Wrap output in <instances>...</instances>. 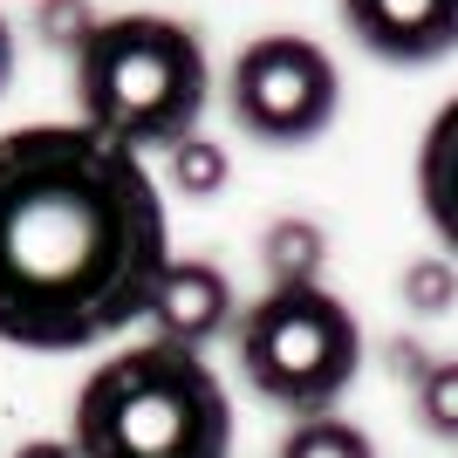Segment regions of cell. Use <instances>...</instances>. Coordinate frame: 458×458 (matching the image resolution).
Here are the masks:
<instances>
[{
  "label": "cell",
  "mask_w": 458,
  "mask_h": 458,
  "mask_svg": "<svg viewBox=\"0 0 458 458\" xmlns=\"http://www.w3.org/2000/svg\"><path fill=\"white\" fill-rule=\"evenodd\" d=\"M172 233L144 157L89 123L0 137V343L62 356L151 315Z\"/></svg>",
  "instance_id": "obj_1"
},
{
  "label": "cell",
  "mask_w": 458,
  "mask_h": 458,
  "mask_svg": "<svg viewBox=\"0 0 458 458\" xmlns=\"http://www.w3.org/2000/svg\"><path fill=\"white\" fill-rule=\"evenodd\" d=\"M76 458H226L233 403L199 349L144 343L82 383L69 411Z\"/></svg>",
  "instance_id": "obj_2"
},
{
  "label": "cell",
  "mask_w": 458,
  "mask_h": 458,
  "mask_svg": "<svg viewBox=\"0 0 458 458\" xmlns=\"http://www.w3.org/2000/svg\"><path fill=\"white\" fill-rule=\"evenodd\" d=\"M206 48L172 14H116L96 21L76 48V110L123 151H172L199 137L206 116Z\"/></svg>",
  "instance_id": "obj_3"
},
{
  "label": "cell",
  "mask_w": 458,
  "mask_h": 458,
  "mask_svg": "<svg viewBox=\"0 0 458 458\" xmlns=\"http://www.w3.org/2000/svg\"><path fill=\"white\" fill-rule=\"evenodd\" d=\"M363 369V328L322 281L267 287L240 315V377L253 397L281 403L294 418H322L343 403V390Z\"/></svg>",
  "instance_id": "obj_4"
},
{
  "label": "cell",
  "mask_w": 458,
  "mask_h": 458,
  "mask_svg": "<svg viewBox=\"0 0 458 458\" xmlns=\"http://www.w3.org/2000/svg\"><path fill=\"white\" fill-rule=\"evenodd\" d=\"M335 103H343V76L328 62L322 41L308 35H260L240 48L226 82V110L233 123L253 137V144H274V151H301L335 123Z\"/></svg>",
  "instance_id": "obj_5"
},
{
  "label": "cell",
  "mask_w": 458,
  "mask_h": 458,
  "mask_svg": "<svg viewBox=\"0 0 458 458\" xmlns=\"http://www.w3.org/2000/svg\"><path fill=\"white\" fill-rule=\"evenodd\" d=\"M343 28L390 69H424L458 48V0H335Z\"/></svg>",
  "instance_id": "obj_6"
},
{
  "label": "cell",
  "mask_w": 458,
  "mask_h": 458,
  "mask_svg": "<svg viewBox=\"0 0 458 458\" xmlns=\"http://www.w3.org/2000/svg\"><path fill=\"white\" fill-rule=\"evenodd\" d=\"M151 322H157V343L206 349L212 335L233 328V281L212 260H172L151 294Z\"/></svg>",
  "instance_id": "obj_7"
},
{
  "label": "cell",
  "mask_w": 458,
  "mask_h": 458,
  "mask_svg": "<svg viewBox=\"0 0 458 458\" xmlns=\"http://www.w3.org/2000/svg\"><path fill=\"white\" fill-rule=\"evenodd\" d=\"M418 206L431 233L458 253V96L431 116V131L418 144Z\"/></svg>",
  "instance_id": "obj_8"
},
{
  "label": "cell",
  "mask_w": 458,
  "mask_h": 458,
  "mask_svg": "<svg viewBox=\"0 0 458 458\" xmlns=\"http://www.w3.org/2000/svg\"><path fill=\"white\" fill-rule=\"evenodd\" d=\"M260 260H267L274 287H301V281H322L328 240H322L315 219H274L267 240H260Z\"/></svg>",
  "instance_id": "obj_9"
},
{
  "label": "cell",
  "mask_w": 458,
  "mask_h": 458,
  "mask_svg": "<svg viewBox=\"0 0 458 458\" xmlns=\"http://www.w3.org/2000/svg\"><path fill=\"white\" fill-rule=\"evenodd\" d=\"M274 458H377V445H369L363 424L322 411V418H294V431L281 438Z\"/></svg>",
  "instance_id": "obj_10"
},
{
  "label": "cell",
  "mask_w": 458,
  "mask_h": 458,
  "mask_svg": "<svg viewBox=\"0 0 458 458\" xmlns=\"http://www.w3.org/2000/svg\"><path fill=\"white\" fill-rule=\"evenodd\" d=\"M418 424L431 438L458 445V363H431L418 383Z\"/></svg>",
  "instance_id": "obj_11"
},
{
  "label": "cell",
  "mask_w": 458,
  "mask_h": 458,
  "mask_svg": "<svg viewBox=\"0 0 458 458\" xmlns=\"http://www.w3.org/2000/svg\"><path fill=\"white\" fill-rule=\"evenodd\" d=\"M172 185L185 191V199H212V191L226 185V151H219V144H206V137L172 144Z\"/></svg>",
  "instance_id": "obj_12"
},
{
  "label": "cell",
  "mask_w": 458,
  "mask_h": 458,
  "mask_svg": "<svg viewBox=\"0 0 458 458\" xmlns=\"http://www.w3.org/2000/svg\"><path fill=\"white\" fill-rule=\"evenodd\" d=\"M452 294H458L452 260H411V267H403V308H418V315H445Z\"/></svg>",
  "instance_id": "obj_13"
},
{
  "label": "cell",
  "mask_w": 458,
  "mask_h": 458,
  "mask_svg": "<svg viewBox=\"0 0 458 458\" xmlns=\"http://www.w3.org/2000/svg\"><path fill=\"white\" fill-rule=\"evenodd\" d=\"M89 0H41V35L55 41V48H69L76 55L82 41H89Z\"/></svg>",
  "instance_id": "obj_14"
},
{
  "label": "cell",
  "mask_w": 458,
  "mask_h": 458,
  "mask_svg": "<svg viewBox=\"0 0 458 458\" xmlns=\"http://www.w3.org/2000/svg\"><path fill=\"white\" fill-rule=\"evenodd\" d=\"M390 369H397V377H411V390H418L431 363H424V349H418V343H390Z\"/></svg>",
  "instance_id": "obj_15"
},
{
  "label": "cell",
  "mask_w": 458,
  "mask_h": 458,
  "mask_svg": "<svg viewBox=\"0 0 458 458\" xmlns=\"http://www.w3.org/2000/svg\"><path fill=\"white\" fill-rule=\"evenodd\" d=\"M14 458H76V445H69V438H28Z\"/></svg>",
  "instance_id": "obj_16"
},
{
  "label": "cell",
  "mask_w": 458,
  "mask_h": 458,
  "mask_svg": "<svg viewBox=\"0 0 458 458\" xmlns=\"http://www.w3.org/2000/svg\"><path fill=\"white\" fill-rule=\"evenodd\" d=\"M7 76H14V28L0 21V89H7Z\"/></svg>",
  "instance_id": "obj_17"
}]
</instances>
